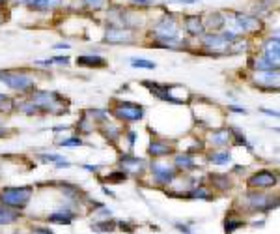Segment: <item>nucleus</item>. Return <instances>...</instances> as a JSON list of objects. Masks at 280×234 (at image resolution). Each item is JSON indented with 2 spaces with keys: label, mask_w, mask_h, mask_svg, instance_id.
I'll use <instances>...</instances> for the list:
<instances>
[{
  "label": "nucleus",
  "mask_w": 280,
  "mask_h": 234,
  "mask_svg": "<svg viewBox=\"0 0 280 234\" xmlns=\"http://www.w3.org/2000/svg\"><path fill=\"white\" fill-rule=\"evenodd\" d=\"M179 14H170L164 12L157 17L155 21H151L150 30H148V38L150 41H159V40H176L179 38Z\"/></svg>",
  "instance_id": "f257e3e1"
},
{
  "label": "nucleus",
  "mask_w": 280,
  "mask_h": 234,
  "mask_svg": "<svg viewBox=\"0 0 280 234\" xmlns=\"http://www.w3.org/2000/svg\"><path fill=\"white\" fill-rule=\"evenodd\" d=\"M28 100L38 105L39 113L64 114L67 111V100L52 90H34L32 94H28Z\"/></svg>",
  "instance_id": "f03ea898"
},
{
  "label": "nucleus",
  "mask_w": 280,
  "mask_h": 234,
  "mask_svg": "<svg viewBox=\"0 0 280 234\" xmlns=\"http://www.w3.org/2000/svg\"><path fill=\"white\" fill-rule=\"evenodd\" d=\"M0 83H4L13 92L25 94V96L36 90V79L23 69H4V71H0Z\"/></svg>",
  "instance_id": "7ed1b4c3"
},
{
  "label": "nucleus",
  "mask_w": 280,
  "mask_h": 234,
  "mask_svg": "<svg viewBox=\"0 0 280 234\" xmlns=\"http://www.w3.org/2000/svg\"><path fill=\"white\" fill-rule=\"evenodd\" d=\"M34 193L32 186H23V187H4L0 191V202L8 208L13 210H23V208L30 202Z\"/></svg>",
  "instance_id": "20e7f679"
},
{
  "label": "nucleus",
  "mask_w": 280,
  "mask_h": 234,
  "mask_svg": "<svg viewBox=\"0 0 280 234\" xmlns=\"http://www.w3.org/2000/svg\"><path fill=\"white\" fill-rule=\"evenodd\" d=\"M112 116L120 122H127V124H137L144 118V107L140 103H133V101H118L112 107Z\"/></svg>",
  "instance_id": "39448f33"
},
{
  "label": "nucleus",
  "mask_w": 280,
  "mask_h": 234,
  "mask_svg": "<svg viewBox=\"0 0 280 234\" xmlns=\"http://www.w3.org/2000/svg\"><path fill=\"white\" fill-rule=\"evenodd\" d=\"M103 41L109 45H131L138 41V32L125 27H118V25H107Z\"/></svg>",
  "instance_id": "423d86ee"
},
{
  "label": "nucleus",
  "mask_w": 280,
  "mask_h": 234,
  "mask_svg": "<svg viewBox=\"0 0 280 234\" xmlns=\"http://www.w3.org/2000/svg\"><path fill=\"white\" fill-rule=\"evenodd\" d=\"M151 173V178H153V184L155 186H170L172 182L177 178V169L172 165V163H163V161L153 160L148 165Z\"/></svg>",
  "instance_id": "0eeeda50"
},
{
  "label": "nucleus",
  "mask_w": 280,
  "mask_h": 234,
  "mask_svg": "<svg viewBox=\"0 0 280 234\" xmlns=\"http://www.w3.org/2000/svg\"><path fill=\"white\" fill-rule=\"evenodd\" d=\"M252 85L265 92H278L280 79L278 69H269V71H254L252 75Z\"/></svg>",
  "instance_id": "6e6552de"
},
{
  "label": "nucleus",
  "mask_w": 280,
  "mask_h": 234,
  "mask_svg": "<svg viewBox=\"0 0 280 234\" xmlns=\"http://www.w3.org/2000/svg\"><path fill=\"white\" fill-rule=\"evenodd\" d=\"M247 202L250 210H256V212H269L276 208L278 204V199L276 197H271L267 193H258V191H248L247 193Z\"/></svg>",
  "instance_id": "1a4fd4ad"
},
{
  "label": "nucleus",
  "mask_w": 280,
  "mask_h": 234,
  "mask_svg": "<svg viewBox=\"0 0 280 234\" xmlns=\"http://www.w3.org/2000/svg\"><path fill=\"white\" fill-rule=\"evenodd\" d=\"M248 187L252 189H269V187H274L278 184V176L273 171H267V169H261L258 173L250 174L247 180Z\"/></svg>",
  "instance_id": "9d476101"
},
{
  "label": "nucleus",
  "mask_w": 280,
  "mask_h": 234,
  "mask_svg": "<svg viewBox=\"0 0 280 234\" xmlns=\"http://www.w3.org/2000/svg\"><path fill=\"white\" fill-rule=\"evenodd\" d=\"M179 23H181V27H183V30H185V34H187V38H200V36L206 32L202 15H198V14L183 15V17H179Z\"/></svg>",
  "instance_id": "9b49d317"
},
{
  "label": "nucleus",
  "mask_w": 280,
  "mask_h": 234,
  "mask_svg": "<svg viewBox=\"0 0 280 234\" xmlns=\"http://www.w3.org/2000/svg\"><path fill=\"white\" fill-rule=\"evenodd\" d=\"M208 142L211 146L224 148L234 142V129L232 127H219L208 133Z\"/></svg>",
  "instance_id": "f8f14e48"
},
{
  "label": "nucleus",
  "mask_w": 280,
  "mask_h": 234,
  "mask_svg": "<svg viewBox=\"0 0 280 234\" xmlns=\"http://www.w3.org/2000/svg\"><path fill=\"white\" fill-rule=\"evenodd\" d=\"M202 21L206 32H221L226 27V12H219V10L208 12L206 15H202Z\"/></svg>",
  "instance_id": "ddd939ff"
},
{
  "label": "nucleus",
  "mask_w": 280,
  "mask_h": 234,
  "mask_svg": "<svg viewBox=\"0 0 280 234\" xmlns=\"http://www.w3.org/2000/svg\"><path fill=\"white\" fill-rule=\"evenodd\" d=\"M174 144L166 139H151L150 146H148V154L153 158V160H161V158H166V155L174 154Z\"/></svg>",
  "instance_id": "4468645a"
},
{
  "label": "nucleus",
  "mask_w": 280,
  "mask_h": 234,
  "mask_svg": "<svg viewBox=\"0 0 280 234\" xmlns=\"http://www.w3.org/2000/svg\"><path fill=\"white\" fill-rule=\"evenodd\" d=\"M148 167L146 165V161L140 160V158H137V155H133L131 152H127V154L120 160V169L124 171L125 174H140L144 171V169Z\"/></svg>",
  "instance_id": "2eb2a0df"
},
{
  "label": "nucleus",
  "mask_w": 280,
  "mask_h": 234,
  "mask_svg": "<svg viewBox=\"0 0 280 234\" xmlns=\"http://www.w3.org/2000/svg\"><path fill=\"white\" fill-rule=\"evenodd\" d=\"M172 165L177 169V173H181V171L183 173H193V171L198 169L195 155L191 154V152H183V150L174 155V163Z\"/></svg>",
  "instance_id": "dca6fc26"
},
{
  "label": "nucleus",
  "mask_w": 280,
  "mask_h": 234,
  "mask_svg": "<svg viewBox=\"0 0 280 234\" xmlns=\"http://www.w3.org/2000/svg\"><path fill=\"white\" fill-rule=\"evenodd\" d=\"M280 62H274L271 58H267L265 54H258V56H252L248 60V67L254 69V71H269V69H278Z\"/></svg>",
  "instance_id": "f3484780"
},
{
  "label": "nucleus",
  "mask_w": 280,
  "mask_h": 234,
  "mask_svg": "<svg viewBox=\"0 0 280 234\" xmlns=\"http://www.w3.org/2000/svg\"><path fill=\"white\" fill-rule=\"evenodd\" d=\"M73 219H75V212H73L71 208H58L52 214L47 215V221L58 223V225H71Z\"/></svg>",
  "instance_id": "a211bd4d"
},
{
  "label": "nucleus",
  "mask_w": 280,
  "mask_h": 234,
  "mask_svg": "<svg viewBox=\"0 0 280 234\" xmlns=\"http://www.w3.org/2000/svg\"><path fill=\"white\" fill-rule=\"evenodd\" d=\"M101 133H103V137L107 140H111L112 144L114 142H118V140L122 139V127L120 126H116L114 122H111V120H107L105 124H101Z\"/></svg>",
  "instance_id": "6ab92c4d"
},
{
  "label": "nucleus",
  "mask_w": 280,
  "mask_h": 234,
  "mask_svg": "<svg viewBox=\"0 0 280 234\" xmlns=\"http://www.w3.org/2000/svg\"><path fill=\"white\" fill-rule=\"evenodd\" d=\"M77 66L80 67H105L107 66V60L103 56H98V54H82L77 58Z\"/></svg>",
  "instance_id": "aec40b11"
},
{
  "label": "nucleus",
  "mask_w": 280,
  "mask_h": 234,
  "mask_svg": "<svg viewBox=\"0 0 280 234\" xmlns=\"http://www.w3.org/2000/svg\"><path fill=\"white\" fill-rule=\"evenodd\" d=\"M209 182H211V186L219 189V191H226L232 187V180H230L228 174H222V173H211L209 174Z\"/></svg>",
  "instance_id": "412c9836"
},
{
  "label": "nucleus",
  "mask_w": 280,
  "mask_h": 234,
  "mask_svg": "<svg viewBox=\"0 0 280 234\" xmlns=\"http://www.w3.org/2000/svg\"><path fill=\"white\" fill-rule=\"evenodd\" d=\"M209 163H213L217 167H224L232 163V154L230 150H215L213 154H209Z\"/></svg>",
  "instance_id": "4be33fe9"
},
{
  "label": "nucleus",
  "mask_w": 280,
  "mask_h": 234,
  "mask_svg": "<svg viewBox=\"0 0 280 234\" xmlns=\"http://www.w3.org/2000/svg\"><path fill=\"white\" fill-rule=\"evenodd\" d=\"M80 4L84 8V12L96 14V12L107 10V8L111 6V0H80Z\"/></svg>",
  "instance_id": "5701e85b"
},
{
  "label": "nucleus",
  "mask_w": 280,
  "mask_h": 234,
  "mask_svg": "<svg viewBox=\"0 0 280 234\" xmlns=\"http://www.w3.org/2000/svg\"><path fill=\"white\" fill-rule=\"evenodd\" d=\"M84 114L94 122V124H105L107 120H111V118H109L111 113H109L107 109H88V111H84Z\"/></svg>",
  "instance_id": "b1692460"
},
{
  "label": "nucleus",
  "mask_w": 280,
  "mask_h": 234,
  "mask_svg": "<svg viewBox=\"0 0 280 234\" xmlns=\"http://www.w3.org/2000/svg\"><path fill=\"white\" fill-rule=\"evenodd\" d=\"M185 195H187L189 199H193V201H211V191L204 186H198V187L195 186L193 189H189Z\"/></svg>",
  "instance_id": "393cba45"
},
{
  "label": "nucleus",
  "mask_w": 280,
  "mask_h": 234,
  "mask_svg": "<svg viewBox=\"0 0 280 234\" xmlns=\"http://www.w3.org/2000/svg\"><path fill=\"white\" fill-rule=\"evenodd\" d=\"M15 219H19V212L13 210V208H0V225H10Z\"/></svg>",
  "instance_id": "a878e982"
},
{
  "label": "nucleus",
  "mask_w": 280,
  "mask_h": 234,
  "mask_svg": "<svg viewBox=\"0 0 280 234\" xmlns=\"http://www.w3.org/2000/svg\"><path fill=\"white\" fill-rule=\"evenodd\" d=\"M15 111H21L23 114H28V116L41 114V113H39L38 105H36L32 100H26V101H23V103H17V105H15Z\"/></svg>",
  "instance_id": "bb28decb"
},
{
  "label": "nucleus",
  "mask_w": 280,
  "mask_h": 234,
  "mask_svg": "<svg viewBox=\"0 0 280 234\" xmlns=\"http://www.w3.org/2000/svg\"><path fill=\"white\" fill-rule=\"evenodd\" d=\"M129 6L133 10H138V12H146V10H151V8H157L155 0H129Z\"/></svg>",
  "instance_id": "cd10ccee"
},
{
  "label": "nucleus",
  "mask_w": 280,
  "mask_h": 234,
  "mask_svg": "<svg viewBox=\"0 0 280 234\" xmlns=\"http://www.w3.org/2000/svg\"><path fill=\"white\" fill-rule=\"evenodd\" d=\"M77 129H78V133L80 135L91 133V131H94V122H91L90 118L82 113V116H80V120H78V124H77Z\"/></svg>",
  "instance_id": "c85d7f7f"
},
{
  "label": "nucleus",
  "mask_w": 280,
  "mask_h": 234,
  "mask_svg": "<svg viewBox=\"0 0 280 234\" xmlns=\"http://www.w3.org/2000/svg\"><path fill=\"white\" fill-rule=\"evenodd\" d=\"M15 105H17V103H15V101L12 100V98H8V96H4V98H2V100H0V113L2 114H12L13 111H15Z\"/></svg>",
  "instance_id": "c756f323"
},
{
  "label": "nucleus",
  "mask_w": 280,
  "mask_h": 234,
  "mask_svg": "<svg viewBox=\"0 0 280 234\" xmlns=\"http://www.w3.org/2000/svg\"><path fill=\"white\" fill-rule=\"evenodd\" d=\"M127 180V174L120 169V171H116V173H109L107 176H105V182H109V184H122V182Z\"/></svg>",
  "instance_id": "7c9ffc66"
},
{
  "label": "nucleus",
  "mask_w": 280,
  "mask_h": 234,
  "mask_svg": "<svg viewBox=\"0 0 280 234\" xmlns=\"http://www.w3.org/2000/svg\"><path fill=\"white\" fill-rule=\"evenodd\" d=\"M129 64L133 67H142V69H155V62L148 60V58H131Z\"/></svg>",
  "instance_id": "2f4dec72"
},
{
  "label": "nucleus",
  "mask_w": 280,
  "mask_h": 234,
  "mask_svg": "<svg viewBox=\"0 0 280 234\" xmlns=\"http://www.w3.org/2000/svg\"><path fill=\"white\" fill-rule=\"evenodd\" d=\"M245 223H243L241 219H234V217H228V219L224 221V230L228 234H232L234 230H237V228H241Z\"/></svg>",
  "instance_id": "473e14b6"
},
{
  "label": "nucleus",
  "mask_w": 280,
  "mask_h": 234,
  "mask_svg": "<svg viewBox=\"0 0 280 234\" xmlns=\"http://www.w3.org/2000/svg\"><path fill=\"white\" fill-rule=\"evenodd\" d=\"M60 146H80V144H84V140L80 139V137H69V139H62V140H56Z\"/></svg>",
  "instance_id": "72a5a7b5"
},
{
  "label": "nucleus",
  "mask_w": 280,
  "mask_h": 234,
  "mask_svg": "<svg viewBox=\"0 0 280 234\" xmlns=\"http://www.w3.org/2000/svg\"><path fill=\"white\" fill-rule=\"evenodd\" d=\"M114 223H109V221H103V223H96L94 225V230H99V232H111V230H114V227H112Z\"/></svg>",
  "instance_id": "f704fd0d"
},
{
  "label": "nucleus",
  "mask_w": 280,
  "mask_h": 234,
  "mask_svg": "<svg viewBox=\"0 0 280 234\" xmlns=\"http://www.w3.org/2000/svg\"><path fill=\"white\" fill-rule=\"evenodd\" d=\"M69 56H54V58H51V62H52V66H69Z\"/></svg>",
  "instance_id": "c9c22d12"
},
{
  "label": "nucleus",
  "mask_w": 280,
  "mask_h": 234,
  "mask_svg": "<svg viewBox=\"0 0 280 234\" xmlns=\"http://www.w3.org/2000/svg\"><path fill=\"white\" fill-rule=\"evenodd\" d=\"M39 158H41V161H56V163H58V161H62L64 160V155H58V154H41L39 155Z\"/></svg>",
  "instance_id": "e433bc0d"
},
{
  "label": "nucleus",
  "mask_w": 280,
  "mask_h": 234,
  "mask_svg": "<svg viewBox=\"0 0 280 234\" xmlns=\"http://www.w3.org/2000/svg\"><path fill=\"white\" fill-rule=\"evenodd\" d=\"M4 15H8V2H0V25L6 21Z\"/></svg>",
  "instance_id": "4c0bfd02"
},
{
  "label": "nucleus",
  "mask_w": 280,
  "mask_h": 234,
  "mask_svg": "<svg viewBox=\"0 0 280 234\" xmlns=\"http://www.w3.org/2000/svg\"><path fill=\"white\" fill-rule=\"evenodd\" d=\"M168 2H176V4H183V6H193V4L202 2V0H168Z\"/></svg>",
  "instance_id": "58836bf2"
},
{
  "label": "nucleus",
  "mask_w": 280,
  "mask_h": 234,
  "mask_svg": "<svg viewBox=\"0 0 280 234\" xmlns=\"http://www.w3.org/2000/svg\"><path fill=\"white\" fill-rule=\"evenodd\" d=\"M127 140H129V152L135 146V140H137V133L135 131H127Z\"/></svg>",
  "instance_id": "ea45409f"
},
{
  "label": "nucleus",
  "mask_w": 280,
  "mask_h": 234,
  "mask_svg": "<svg viewBox=\"0 0 280 234\" xmlns=\"http://www.w3.org/2000/svg\"><path fill=\"white\" fill-rule=\"evenodd\" d=\"M69 167H71V163L65 160V158L62 161H58V163H56V169H69Z\"/></svg>",
  "instance_id": "a19ab883"
},
{
  "label": "nucleus",
  "mask_w": 280,
  "mask_h": 234,
  "mask_svg": "<svg viewBox=\"0 0 280 234\" xmlns=\"http://www.w3.org/2000/svg\"><path fill=\"white\" fill-rule=\"evenodd\" d=\"M82 169H84V171H88V173H98L99 165H82Z\"/></svg>",
  "instance_id": "79ce46f5"
},
{
  "label": "nucleus",
  "mask_w": 280,
  "mask_h": 234,
  "mask_svg": "<svg viewBox=\"0 0 280 234\" xmlns=\"http://www.w3.org/2000/svg\"><path fill=\"white\" fill-rule=\"evenodd\" d=\"M230 111H234V113H239V114H247V109L243 107H235V105H230Z\"/></svg>",
  "instance_id": "37998d69"
},
{
  "label": "nucleus",
  "mask_w": 280,
  "mask_h": 234,
  "mask_svg": "<svg viewBox=\"0 0 280 234\" xmlns=\"http://www.w3.org/2000/svg\"><path fill=\"white\" fill-rule=\"evenodd\" d=\"M32 234H52L49 228H43V227H39V228H34Z\"/></svg>",
  "instance_id": "c03bdc74"
},
{
  "label": "nucleus",
  "mask_w": 280,
  "mask_h": 234,
  "mask_svg": "<svg viewBox=\"0 0 280 234\" xmlns=\"http://www.w3.org/2000/svg\"><path fill=\"white\" fill-rule=\"evenodd\" d=\"M261 113L269 114V116H274V118H278V113L276 111H271V109H261Z\"/></svg>",
  "instance_id": "a18cd8bd"
},
{
  "label": "nucleus",
  "mask_w": 280,
  "mask_h": 234,
  "mask_svg": "<svg viewBox=\"0 0 280 234\" xmlns=\"http://www.w3.org/2000/svg\"><path fill=\"white\" fill-rule=\"evenodd\" d=\"M8 135H10V131H8L6 127L0 124V139H2V137H8Z\"/></svg>",
  "instance_id": "49530a36"
},
{
  "label": "nucleus",
  "mask_w": 280,
  "mask_h": 234,
  "mask_svg": "<svg viewBox=\"0 0 280 234\" xmlns=\"http://www.w3.org/2000/svg\"><path fill=\"white\" fill-rule=\"evenodd\" d=\"M56 49H71V45H67V43H58V45H54Z\"/></svg>",
  "instance_id": "de8ad7c7"
},
{
  "label": "nucleus",
  "mask_w": 280,
  "mask_h": 234,
  "mask_svg": "<svg viewBox=\"0 0 280 234\" xmlns=\"http://www.w3.org/2000/svg\"><path fill=\"white\" fill-rule=\"evenodd\" d=\"M4 96H6V94H2V92H0V100H2V98H4Z\"/></svg>",
  "instance_id": "09e8293b"
},
{
  "label": "nucleus",
  "mask_w": 280,
  "mask_h": 234,
  "mask_svg": "<svg viewBox=\"0 0 280 234\" xmlns=\"http://www.w3.org/2000/svg\"><path fill=\"white\" fill-rule=\"evenodd\" d=\"M0 2H10V0H0Z\"/></svg>",
  "instance_id": "8fccbe9b"
},
{
  "label": "nucleus",
  "mask_w": 280,
  "mask_h": 234,
  "mask_svg": "<svg viewBox=\"0 0 280 234\" xmlns=\"http://www.w3.org/2000/svg\"><path fill=\"white\" fill-rule=\"evenodd\" d=\"M0 124H2V122H0Z\"/></svg>",
  "instance_id": "3c124183"
}]
</instances>
